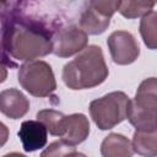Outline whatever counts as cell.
<instances>
[{
  "label": "cell",
  "instance_id": "cell-1",
  "mask_svg": "<svg viewBox=\"0 0 157 157\" xmlns=\"http://www.w3.org/2000/svg\"><path fill=\"white\" fill-rule=\"evenodd\" d=\"M2 12L0 28V54L6 64L12 66L11 60L32 61L53 52V36L55 29L42 20L27 16L15 9V2H9Z\"/></svg>",
  "mask_w": 157,
  "mask_h": 157
},
{
  "label": "cell",
  "instance_id": "cell-2",
  "mask_svg": "<svg viewBox=\"0 0 157 157\" xmlns=\"http://www.w3.org/2000/svg\"><path fill=\"white\" fill-rule=\"evenodd\" d=\"M102 48L86 47L74 60L63 67V81L70 90H87L103 83L108 77Z\"/></svg>",
  "mask_w": 157,
  "mask_h": 157
},
{
  "label": "cell",
  "instance_id": "cell-3",
  "mask_svg": "<svg viewBox=\"0 0 157 157\" xmlns=\"http://www.w3.org/2000/svg\"><path fill=\"white\" fill-rule=\"evenodd\" d=\"M126 118L136 130L156 131L157 128L156 77H148L140 83L135 93V97L129 102Z\"/></svg>",
  "mask_w": 157,
  "mask_h": 157
},
{
  "label": "cell",
  "instance_id": "cell-4",
  "mask_svg": "<svg viewBox=\"0 0 157 157\" xmlns=\"http://www.w3.org/2000/svg\"><path fill=\"white\" fill-rule=\"evenodd\" d=\"M130 98L121 91H114L90 103V115L101 130H109L126 119Z\"/></svg>",
  "mask_w": 157,
  "mask_h": 157
},
{
  "label": "cell",
  "instance_id": "cell-5",
  "mask_svg": "<svg viewBox=\"0 0 157 157\" xmlns=\"http://www.w3.org/2000/svg\"><path fill=\"white\" fill-rule=\"evenodd\" d=\"M17 78L22 88L34 97H48L56 88L52 66L43 60L26 61L18 69Z\"/></svg>",
  "mask_w": 157,
  "mask_h": 157
},
{
  "label": "cell",
  "instance_id": "cell-6",
  "mask_svg": "<svg viewBox=\"0 0 157 157\" xmlns=\"http://www.w3.org/2000/svg\"><path fill=\"white\" fill-rule=\"evenodd\" d=\"M120 1L92 0L86 2L80 16V28L88 36H97L105 32L110 25V18L118 11Z\"/></svg>",
  "mask_w": 157,
  "mask_h": 157
},
{
  "label": "cell",
  "instance_id": "cell-7",
  "mask_svg": "<svg viewBox=\"0 0 157 157\" xmlns=\"http://www.w3.org/2000/svg\"><path fill=\"white\" fill-rule=\"evenodd\" d=\"M88 43V36L76 25L55 29L53 36V52L59 58H69L81 53Z\"/></svg>",
  "mask_w": 157,
  "mask_h": 157
},
{
  "label": "cell",
  "instance_id": "cell-8",
  "mask_svg": "<svg viewBox=\"0 0 157 157\" xmlns=\"http://www.w3.org/2000/svg\"><path fill=\"white\" fill-rule=\"evenodd\" d=\"M107 45L113 61L118 65L132 64L140 55L139 43L128 31L113 32L107 39Z\"/></svg>",
  "mask_w": 157,
  "mask_h": 157
},
{
  "label": "cell",
  "instance_id": "cell-9",
  "mask_svg": "<svg viewBox=\"0 0 157 157\" xmlns=\"http://www.w3.org/2000/svg\"><path fill=\"white\" fill-rule=\"evenodd\" d=\"M90 135V121L82 113L65 115L63 121L61 140L71 146L83 142Z\"/></svg>",
  "mask_w": 157,
  "mask_h": 157
},
{
  "label": "cell",
  "instance_id": "cell-10",
  "mask_svg": "<svg viewBox=\"0 0 157 157\" xmlns=\"http://www.w3.org/2000/svg\"><path fill=\"white\" fill-rule=\"evenodd\" d=\"M18 137L26 152H34L45 146L48 141V131L38 120H25L20 126Z\"/></svg>",
  "mask_w": 157,
  "mask_h": 157
},
{
  "label": "cell",
  "instance_id": "cell-11",
  "mask_svg": "<svg viewBox=\"0 0 157 157\" xmlns=\"http://www.w3.org/2000/svg\"><path fill=\"white\" fill-rule=\"evenodd\" d=\"M29 110L28 98L17 88H7L0 92V112L10 119H20Z\"/></svg>",
  "mask_w": 157,
  "mask_h": 157
},
{
  "label": "cell",
  "instance_id": "cell-12",
  "mask_svg": "<svg viewBox=\"0 0 157 157\" xmlns=\"http://www.w3.org/2000/svg\"><path fill=\"white\" fill-rule=\"evenodd\" d=\"M101 155L102 157H132L131 141L121 134L112 132L103 139Z\"/></svg>",
  "mask_w": 157,
  "mask_h": 157
},
{
  "label": "cell",
  "instance_id": "cell-13",
  "mask_svg": "<svg viewBox=\"0 0 157 157\" xmlns=\"http://www.w3.org/2000/svg\"><path fill=\"white\" fill-rule=\"evenodd\" d=\"M132 151L142 157H156L157 155V131L136 130L131 141Z\"/></svg>",
  "mask_w": 157,
  "mask_h": 157
},
{
  "label": "cell",
  "instance_id": "cell-14",
  "mask_svg": "<svg viewBox=\"0 0 157 157\" xmlns=\"http://www.w3.org/2000/svg\"><path fill=\"white\" fill-rule=\"evenodd\" d=\"M156 28H157V13L155 10H152L145 16H142L140 21V34L148 49H156L157 47Z\"/></svg>",
  "mask_w": 157,
  "mask_h": 157
},
{
  "label": "cell",
  "instance_id": "cell-15",
  "mask_svg": "<svg viewBox=\"0 0 157 157\" xmlns=\"http://www.w3.org/2000/svg\"><path fill=\"white\" fill-rule=\"evenodd\" d=\"M65 115L55 109H42L37 113V120L40 121L47 131L53 136H60L63 134V121Z\"/></svg>",
  "mask_w": 157,
  "mask_h": 157
},
{
  "label": "cell",
  "instance_id": "cell-16",
  "mask_svg": "<svg viewBox=\"0 0 157 157\" xmlns=\"http://www.w3.org/2000/svg\"><path fill=\"white\" fill-rule=\"evenodd\" d=\"M156 5L155 1H120L118 11L121 16L126 18H137L142 17L150 11L153 10V6Z\"/></svg>",
  "mask_w": 157,
  "mask_h": 157
},
{
  "label": "cell",
  "instance_id": "cell-17",
  "mask_svg": "<svg viewBox=\"0 0 157 157\" xmlns=\"http://www.w3.org/2000/svg\"><path fill=\"white\" fill-rule=\"evenodd\" d=\"M74 152H76L75 146H71L63 140H58L49 144V146L40 153V157H69Z\"/></svg>",
  "mask_w": 157,
  "mask_h": 157
},
{
  "label": "cell",
  "instance_id": "cell-18",
  "mask_svg": "<svg viewBox=\"0 0 157 157\" xmlns=\"http://www.w3.org/2000/svg\"><path fill=\"white\" fill-rule=\"evenodd\" d=\"M9 135H10L9 128H7L2 121H0V147H2V146L7 142Z\"/></svg>",
  "mask_w": 157,
  "mask_h": 157
},
{
  "label": "cell",
  "instance_id": "cell-19",
  "mask_svg": "<svg viewBox=\"0 0 157 157\" xmlns=\"http://www.w3.org/2000/svg\"><path fill=\"white\" fill-rule=\"evenodd\" d=\"M6 78H7V69H6L5 64L0 60V83H2Z\"/></svg>",
  "mask_w": 157,
  "mask_h": 157
},
{
  "label": "cell",
  "instance_id": "cell-20",
  "mask_svg": "<svg viewBox=\"0 0 157 157\" xmlns=\"http://www.w3.org/2000/svg\"><path fill=\"white\" fill-rule=\"evenodd\" d=\"M2 157H27L26 155H22L20 152H10V153H6Z\"/></svg>",
  "mask_w": 157,
  "mask_h": 157
},
{
  "label": "cell",
  "instance_id": "cell-21",
  "mask_svg": "<svg viewBox=\"0 0 157 157\" xmlns=\"http://www.w3.org/2000/svg\"><path fill=\"white\" fill-rule=\"evenodd\" d=\"M69 157H87V156H86L85 153H81V152H77V151H76V152H74L72 155H70Z\"/></svg>",
  "mask_w": 157,
  "mask_h": 157
}]
</instances>
